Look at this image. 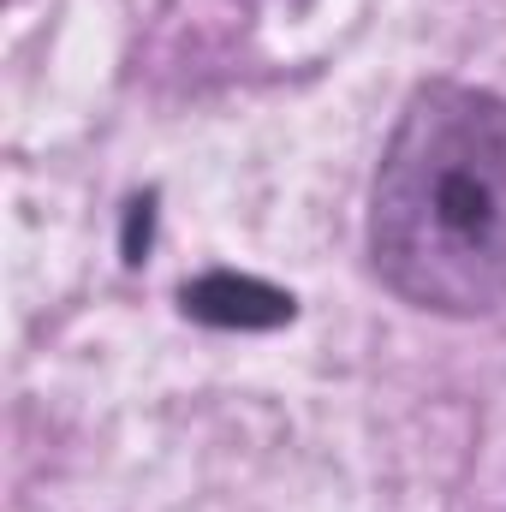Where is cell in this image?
I'll list each match as a JSON object with an SVG mask.
<instances>
[{
	"instance_id": "6da1fadb",
	"label": "cell",
	"mask_w": 506,
	"mask_h": 512,
	"mask_svg": "<svg viewBox=\"0 0 506 512\" xmlns=\"http://www.w3.org/2000/svg\"><path fill=\"white\" fill-rule=\"evenodd\" d=\"M376 274L417 310H506V102L423 84L381 149L370 191Z\"/></svg>"
},
{
	"instance_id": "7a4b0ae2",
	"label": "cell",
	"mask_w": 506,
	"mask_h": 512,
	"mask_svg": "<svg viewBox=\"0 0 506 512\" xmlns=\"http://www.w3.org/2000/svg\"><path fill=\"white\" fill-rule=\"evenodd\" d=\"M251 304H268V310H292V298L256 286V280H233V274H209L203 286L185 292V310L203 316V322H239V328H262L268 316L251 310Z\"/></svg>"
}]
</instances>
